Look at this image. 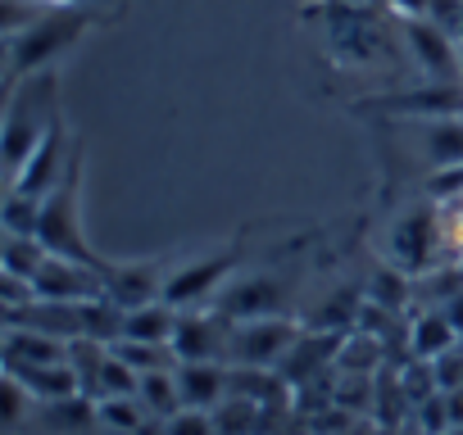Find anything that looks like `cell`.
<instances>
[{"instance_id":"12","label":"cell","mask_w":463,"mask_h":435,"mask_svg":"<svg viewBox=\"0 0 463 435\" xmlns=\"http://www.w3.org/2000/svg\"><path fill=\"white\" fill-rule=\"evenodd\" d=\"M177 385L186 408L213 412L232 399V363H177Z\"/></svg>"},{"instance_id":"23","label":"cell","mask_w":463,"mask_h":435,"mask_svg":"<svg viewBox=\"0 0 463 435\" xmlns=\"http://www.w3.org/2000/svg\"><path fill=\"white\" fill-rule=\"evenodd\" d=\"M46 5H69V10H91V5H109V0H46Z\"/></svg>"},{"instance_id":"20","label":"cell","mask_w":463,"mask_h":435,"mask_svg":"<svg viewBox=\"0 0 463 435\" xmlns=\"http://www.w3.org/2000/svg\"><path fill=\"white\" fill-rule=\"evenodd\" d=\"M0 408H5V430H10V435H19L24 421L37 417V399H33L14 376H5V399H0Z\"/></svg>"},{"instance_id":"9","label":"cell","mask_w":463,"mask_h":435,"mask_svg":"<svg viewBox=\"0 0 463 435\" xmlns=\"http://www.w3.org/2000/svg\"><path fill=\"white\" fill-rule=\"evenodd\" d=\"M227 340H232V318H222L213 304L186 309L173 331V354L177 363H227Z\"/></svg>"},{"instance_id":"15","label":"cell","mask_w":463,"mask_h":435,"mask_svg":"<svg viewBox=\"0 0 463 435\" xmlns=\"http://www.w3.org/2000/svg\"><path fill=\"white\" fill-rule=\"evenodd\" d=\"M177 318L182 309L155 300V304H141L132 313H123V336L118 340H150V345H173V331H177Z\"/></svg>"},{"instance_id":"6","label":"cell","mask_w":463,"mask_h":435,"mask_svg":"<svg viewBox=\"0 0 463 435\" xmlns=\"http://www.w3.org/2000/svg\"><path fill=\"white\" fill-rule=\"evenodd\" d=\"M246 268V245H241V236L237 241H227V245H218V250H204V255H195L191 264H177V268H168V282H164V304H173V309H209L213 300H218V291L232 282Z\"/></svg>"},{"instance_id":"2","label":"cell","mask_w":463,"mask_h":435,"mask_svg":"<svg viewBox=\"0 0 463 435\" xmlns=\"http://www.w3.org/2000/svg\"><path fill=\"white\" fill-rule=\"evenodd\" d=\"M64 82L55 69H42L14 87H5V123H0V159H5V181L19 177V168L33 159V150L64 123Z\"/></svg>"},{"instance_id":"14","label":"cell","mask_w":463,"mask_h":435,"mask_svg":"<svg viewBox=\"0 0 463 435\" xmlns=\"http://www.w3.org/2000/svg\"><path fill=\"white\" fill-rule=\"evenodd\" d=\"M5 376H14L33 399H37V408L42 403H55V399H73V394H82V381H78V372H73V363H42V367H14V372H5Z\"/></svg>"},{"instance_id":"17","label":"cell","mask_w":463,"mask_h":435,"mask_svg":"<svg viewBox=\"0 0 463 435\" xmlns=\"http://www.w3.org/2000/svg\"><path fill=\"white\" fill-rule=\"evenodd\" d=\"M46 255H51V250H46L37 236H5V241H0V273L33 282L37 268L46 264Z\"/></svg>"},{"instance_id":"11","label":"cell","mask_w":463,"mask_h":435,"mask_svg":"<svg viewBox=\"0 0 463 435\" xmlns=\"http://www.w3.org/2000/svg\"><path fill=\"white\" fill-rule=\"evenodd\" d=\"M33 291H37V300H51V304H87V300L105 295V273L60 259V255H46V264L33 277Z\"/></svg>"},{"instance_id":"10","label":"cell","mask_w":463,"mask_h":435,"mask_svg":"<svg viewBox=\"0 0 463 435\" xmlns=\"http://www.w3.org/2000/svg\"><path fill=\"white\" fill-rule=\"evenodd\" d=\"M168 259H137V264H118L109 259L105 268V300L123 313L164 300V282H168Z\"/></svg>"},{"instance_id":"4","label":"cell","mask_w":463,"mask_h":435,"mask_svg":"<svg viewBox=\"0 0 463 435\" xmlns=\"http://www.w3.org/2000/svg\"><path fill=\"white\" fill-rule=\"evenodd\" d=\"M96 23L91 10H69V5H51L33 28H24L19 37H5V87L42 73V69H55V60L78 46V37Z\"/></svg>"},{"instance_id":"16","label":"cell","mask_w":463,"mask_h":435,"mask_svg":"<svg viewBox=\"0 0 463 435\" xmlns=\"http://www.w3.org/2000/svg\"><path fill=\"white\" fill-rule=\"evenodd\" d=\"M137 399L146 403V412L155 417V426L168 421V417H177V412L186 408V403H182V385H177V367H173V372H150V376H141Z\"/></svg>"},{"instance_id":"18","label":"cell","mask_w":463,"mask_h":435,"mask_svg":"<svg viewBox=\"0 0 463 435\" xmlns=\"http://www.w3.org/2000/svg\"><path fill=\"white\" fill-rule=\"evenodd\" d=\"M114 354L132 367V372H141V376H150V372H173L177 367V354H173V345H150V340H114Z\"/></svg>"},{"instance_id":"19","label":"cell","mask_w":463,"mask_h":435,"mask_svg":"<svg viewBox=\"0 0 463 435\" xmlns=\"http://www.w3.org/2000/svg\"><path fill=\"white\" fill-rule=\"evenodd\" d=\"M37 223H42V199L5 190V204H0V227H5V236H37Z\"/></svg>"},{"instance_id":"21","label":"cell","mask_w":463,"mask_h":435,"mask_svg":"<svg viewBox=\"0 0 463 435\" xmlns=\"http://www.w3.org/2000/svg\"><path fill=\"white\" fill-rule=\"evenodd\" d=\"M159 435H218V421L204 408H182L177 417L159 421Z\"/></svg>"},{"instance_id":"1","label":"cell","mask_w":463,"mask_h":435,"mask_svg":"<svg viewBox=\"0 0 463 435\" xmlns=\"http://www.w3.org/2000/svg\"><path fill=\"white\" fill-rule=\"evenodd\" d=\"M386 10H354L341 0H314L300 10L305 23H318V42L327 51V60L345 73H377L391 69L395 60V37L382 19Z\"/></svg>"},{"instance_id":"3","label":"cell","mask_w":463,"mask_h":435,"mask_svg":"<svg viewBox=\"0 0 463 435\" xmlns=\"http://www.w3.org/2000/svg\"><path fill=\"white\" fill-rule=\"evenodd\" d=\"M82 172H87V154L78 145L69 172L60 177V186L42 199V223H37V241L60 255V259H73V264H87V268H109L105 255H96V245L87 241V227H82Z\"/></svg>"},{"instance_id":"5","label":"cell","mask_w":463,"mask_h":435,"mask_svg":"<svg viewBox=\"0 0 463 435\" xmlns=\"http://www.w3.org/2000/svg\"><path fill=\"white\" fill-rule=\"evenodd\" d=\"M445 245V227H440V204L436 199H413L404 208H395L391 227L382 236V264H391L404 277H427L440 259Z\"/></svg>"},{"instance_id":"22","label":"cell","mask_w":463,"mask_h":435,"mask_svg":"<svg viewBox=\"0 0 463 435\" xmlns=\"http://www.w3.org/2000/svg\"><path fill=\"white\" fill-rule=\"evenodd\" d=\"M386 14L395 23H413V19H427L431 14V0H386Z\"/></svg>"},{"instance_id":"24","label":"cell","mask_w":463,"mask_h":435,"mask_svg":"<svg viewBox=\"0 0 463 435\" xmlns=\"http://www.w3.org/2000/svg\"><path fill=\"white\" fill-rule=\"evenodd\" d=\"M341 5H354V10H386V0H341Z\"/></svg>"},{"instance_id":"7","label":"cell","mask_w":463,"mask_h":435,"mask_svg":"<svg viewBox=\"0 0 463 435\" xmlns=\"http://www.w3.org/2000/svg\"><path fill=\"white\" fill-rule=\"evenodd\" d=\"M305 322L278 313V318H246L232 322V340H227V363L232 367H278L291 345L300 340Z\"/></svg>"},{"instance_id":"13","label":"cell","mask_w":463,"mask_h":435,"mask_svg":"<svg viewBox=\"0 0 463 435\" xmlns=\"http://www.w3.org/2000/svg\"><path fill=\"white\" fill-rule=\"evenodd\" d=\"M454 345H458V322L449 318V309H422L413 318V327H409V354L418 363H436Z\"/></svg>"},{"instance_id":"8","label":"cell","mask_w":463,"mask_h":435,"mask_svg":"<svg viewBox=\"0 0 463 435\" xmlns=\"http://www.w3.org/2000/svg\"><path fill=\"white\" fill-rule=\"evenodd\" d=\"M400 46L422 82L463 87V46L454 32L436 28L431 19H413V23H400Z\"/></svg>"}]
</instances>
